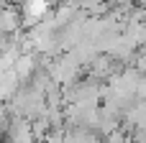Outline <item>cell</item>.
Returning <instances> with one entry per match:
<instances>
[{"label":"cell","instance_id":"cell-1","mask_svg":"<svg viewBox=\"0 0 146 143\" xmlns=\"http://www.w3.org/2000/svg\"><path fill=\"white\" fill-rule=\"evenodd\" d=\"M49 0H26L23 3V10H21V18H23V26H31V23H38L49 15Z\"/></svg>","mask_w":146,"mask_h":143},{"label":"cell","instance_id":"cell-2","mask_svg":"<svg viewBox=\"0 0 146 143\" xmlns=\"http://www.w3.org/2000/svg\"><path fill=\"white\" fill-rule=\"evenodd\" d=\"M8 141L10 143H36V136H33V128L28 120L18 118L15 123H10L8 128Z\"/></svg>","mask_w":146,"mask_h":143}]
</instances>
